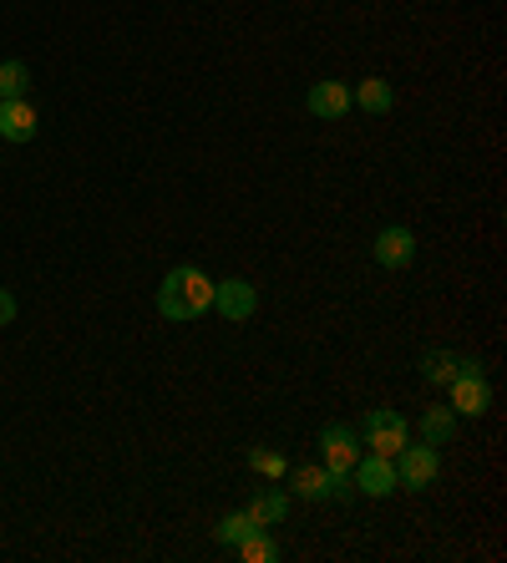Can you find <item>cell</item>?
Returning <instances> with one entry per match:
<instances>
[{"mask_svg": "<svg viewBox=\"0 0 507 563\" xmlns=\"http://www.w3.org/2000/svg\"><path fill=\"white\" fill-rule=\"evenodd\" d=\"M351 102L361 107V112H371V118H386L390 107H396V92H390L386 77H365V81H355Z\"/></svg>", "mask_w": 507, "mask_h": 563, "instance_id": "13", "label": "cell"}, {"mask_svg": "<svg viewBox=\"0 0 507 563\" xmlns=\"http://www.w3.org/2000/svg\"><path fill=\"white\" fill-rule=\"evenodd\" d=\"M153 305H157V314H163V320L188 325V320H198V314L213 310V279L203 275L198 264H178V269H168V275H163Z\"/></svg>", "mask_w": 507, "mask_h": 563, "instance_id": "1", "label": "cell"}, {"mask_svg": "<svg viewBox=\"0 0 507 563\" xmlns=\"http://www.w3.org/2000/svg\"><path fill=\"white\" fill-rule=\"evenodd\" d=\"M31 92V66L26 62H0V102Z\"/></svg>", "mask_w": 507, "mask_h": 563, "instance_id": "17", "label": "cell"}, {"mask_svg": "<svg viewBox=\"0 0 507 563\" xmlns=\"http://www.w3.org/2000/svg\"><path fill=\"white\" fill-rule=\"evenodd\" d=\"M249 518H254V528H274V523H285V512H289V493H279V487H260L254 498H249Z\"/></svg>", "mask_w": 507, "mask_h": 563, "instance_id": "12", "label": "cell"}, {"mask_svg": "<svg viewBox=\"0 0 507 563\" xmlns=\"http://www.w3.org/2000/svg\"><path fill=\"white\" fill-rule=\"evenodd\" d=\"M355 477V493H365V498H390L396 493V457H381V452H365V457H355L351 467Z\"/></svg>", "mask_w": 507, "mask_h": 563, "instance_id": "6", "label": "cell"}, {"mask_svg": "<svg viewBox=\"0 0 507 563\" xmlns=\"http://www.w3.org/2000/svg\"><path fill=\"white\" fill-rule=\"evenodd\" d=\"M447 391H452L447 407H452L456 417H482V411L493 407V386L482 376V361H472V355H462V371L447 380Z\"/></svg>", "mask_w": 507, "mask_h": 563, "instance_id": "3", "label": "cell"}, {"mask_svg": "<svg viewBox=\"0 0 507 563\" xmlns=\"http://www.w3.org/2000/svg\"><path fill=\"white\" fill-rule=\"evenodd\" d=\"M361 442L365 452H381V457H396L406 442H411V421L396 407H371L361 417Z\"/></svg>", "mask_w": 507, "mask_h": 563, "instance_id": "2", "label": "cell"}, {"mask_svg": "<svg viewBox=\"0 0 507 563\" xmlns=\"http://www.w3.org/2000/svg\"><path fill=\"white\" fill-rule=\"evenodd\" d=\"M456 371H462V355H452V351H427L421 355V376H427L431 386H447Z\"/></svg>", "mask_w": 507, "mask_h": 563, "instance_id": "16", "label": "cell"}, {"mask_svg": "<svg viewBox=\"0 0 507 563\" xmlns=\"http://www.w3.org/2000/svg\"><path fill=\"white\" fill-rule=\"evenodd\" d=\"M234 553L244 563H274V559H279V543L269 538V528H254L249 538H239V543H234Z\"/></svg>", "mask_w": 507, "mask_h": 563, "instance_id": "15", "label": "cell"}, {"mask_svg": "<svg viewBox=\"0 0 507 563\" xmlns=\"http://www.w3.org/2000/svg\"><path fill=\"white\" fill-rule=\"evenodd\" d=\"M305 107H310L320 122H340L345 112H351V87L345 81H335V77H326V81H315L310 92H305Z\"/></svg>", "mask_w": 507, "mask_h": 563, "instance_id": "9", "label": "cell"}, {"mask_svg": "<svg viewBox=\"0 0 507 563\" xmlns=\"http://www.w3.org/2000/svg\"><path fill=\"white\" fill-rule=\"evenodd\" d=\"M289 493L305 503H326L330 498V472L326 467H315V462H305V467H289Z\"/></svg>", "mask_w": 507, "mask_h": 563, "instance_id": "11", "label": "cell"}, {"mask_svg": "<svg viewBox=\"0 0 507 563\" xmlns=\"http://www.w3.org/2000/svg\"><path fill=\"white\" fill-rule=\"evenodd\" d=\"M213 310L229 320V325H244L260 310V289L249 279H213Z\"/></svg>", "mask_w": 507, "mask_h": 563, "instance_id": "5", "label": "cell"}, {"mask_svg": "<svg viewBox=\"0 0 507 563\" xmlns=\"http://www.w3.org/2000/svg\"><path fill=\"white\" fill-rule=\"evenodd\" d=\"M36 137V107L26 97L0 102V143H31Z\"/></svg>", "mask_w": 507, "mask_h": 563, "instance_id": "10", "label": "cell"}, {"mask_svg": "<svg viewBox=\"0 0 507 563\" xmlns=\"http://www.w3.org/2000/svg\"><path fill=\"white\" fill-rule=\"evenodd\" d=\"M11 320H15V295L0 285V325H11Z\"/></svg>", "mask_w": 507, "mask_h": 563, "instance_id": "20", "label": "cell"}, {"mask_svg": "<svg viewBox=\"0 0 507 563\" xmlns=\"http://www.w3.org/2000/svg\"><path fill=\"white\" fill-rule=\"evenodd\" d=\"M417 432H421V442L447 446L456 437V411L452 407H427L421 411V421H417Z\"/></svg>", "mask_w": 507, "mask_h": 563, "instance_id": "14", "label": "cell"}, {"mask_svg": "<svg viewBox=\"0 0 507 563\" xmlns=\"http://www.w3.org/2000/svg\"><path fill=\"white\" fill-rule=\"evenodd\" d=\"M437 472H442V452L431 442H406L401 452H396V483L406 487V493H427V487H437Z\"/></svg>", "mask_w": 507, "mask_h": 563, "instance_id": "4", "label": "cell"}, {"mask_svg": "<svg viewBox=\"0 0 507 563\" xmlns=\"http://www.w3.org/2000/svg\"><path fill=\"white\" fill-rule=\"evenodd\" d=\"M249 467L260 472V477H269V483H279V477H285V472H289V462H285V452H269V446H254V452H249Z\"/></svg>", "mask_w": 507, "mask_h": 563, "instance_id": "18", "label": "cell"}, {"mask_svg": "<svg viewBox=\"0 0 507 563\" xmlns=\"http://www.w3.org/2000/svg\"><path fill=\"white\" fill-rule=\"evenodd\" d=\"M371 254H376V264H386V269H406V264L417 260V234H411L406 223H390V229L376 234Z\"/></svg>", "mask_w": 507, "mask_h": 563, "instance_id": "8", "label": "cell"}, {"mask_svg": "<svg viewBox=\"0 0 507 563\" xmlns=\"http://www.w3.org/2000/svg\"><path fill=\"white\" fill-rule=\"evenodd\" d=\"M249 533H254V518H249V512H229V518L219 523V543H223V549H234L239 538H249Z\"/></svg>", "mask_w": 507, "mask_h": 563, "instance_id": "19", "label": "cell"}, {"mask_svg": "<svg viewBox=\"0 0 507 563\" xmlns=\"http://www.w3.org/2000/svg\"><path fill=\"white\" fill-rule=\"evenodd\" d=\"M355 432L351 427H340V421H330L326 432H320V467L330 472V477H351V467H355Z\"/></svg>", "mask_w": 507, "mask_h": 563, "instance_id": "7", "label": "cell"}]
</instances>
